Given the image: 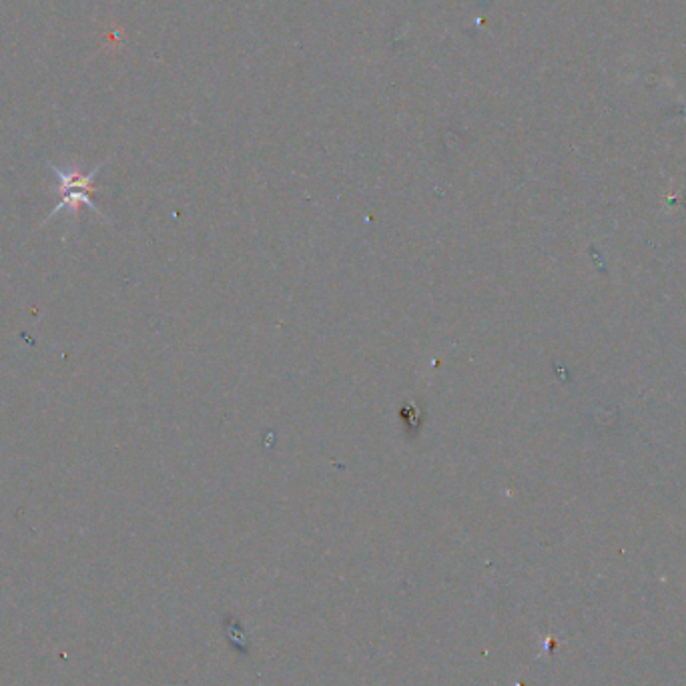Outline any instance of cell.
I'll return each mask as SVG.
<instances>
[{
	"label": "cell",
	"instance_id": "1",
	"mask_svg": "<svg viewBox=\"0 0 686 686\" xmlns=\"http://www.w3.org/2000/svg\"><path fill=\"white\" fill-rule=\"evenodd\" d=\"M101 167H103V165L94 167L93 171L89 173H79V171H63V169H58V167H54L53 165L54 177H56V181H58V183H56V187H58V203H56V207L51 211V215L44 219V223H46L49 219L56 217L63 209L77 211L80 205H87V207L93 209L99 217L105 219L103 211L94 205V201L91 199V195L96 191V189H94V175L101 171Z\"/></svg>",
	"mask_w": 686,
	"mask_h": 686
}]
</instances>
